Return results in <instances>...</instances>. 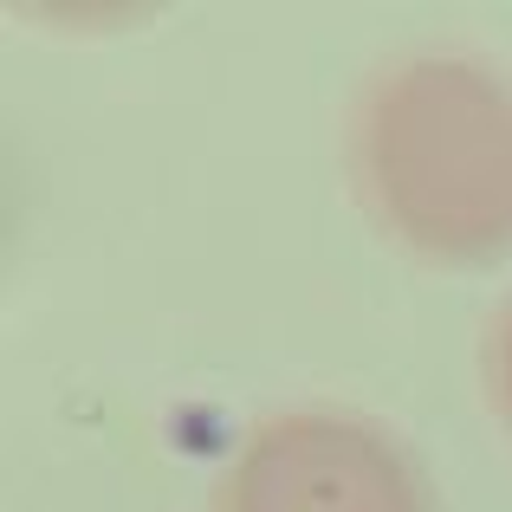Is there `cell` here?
Returning a JSON list of instances; mask_svg holds the SVG:
<instances>
[{"mask_svg":"<svg viewBox=\"0 0 512 512\" xmlns=\"http://www.w3.org/2000/svg\"><path fill=\"white\" fill-rule=\"evenodd\" d=\"M363 221L415 266L512 260V72L474 46H402L363 72L344 117Z\"/></svg>","mask_w":512,"mask_h":512,"instance_id":"6da1fadb","label":"cell"},{"mask_svg":"<svg viewBox=\"0 0 512 512\" xmlns=\"http://www.w3.org/2000/svg\"><path fill=\"white\" fill-rule=\"evenodd\" d=\"M208 512H441V493L389 422L338 402H292L240 428Z\"/></svg>","mask_w":512,"mask_h":512,"instance_id":"7a4b0ae2","label":"cell"},{"mask_svg":"<svg viewBox=\"0 0 512 512\" xmlns=\"http://www.w3.org/2000/svg\"><path fill=\"white\" fill-rule=\"evenodd\" d=\"M480 389H487V409L500 415V428L512 435V292L500 299V312L487 318V338H480Z\"/></svg>","mask_w":512,"mask_h":512,"instance_id":"3957f363","label":"cell"}]
</instances>
